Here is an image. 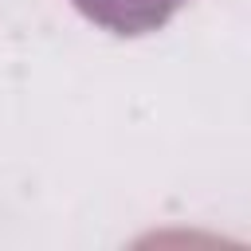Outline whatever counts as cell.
Instances as JSON below:
<instances>
[{
  "label": "cell",
  "mask_w": 251,
  "mask_h": 251,
  "mask_svg": "<svg viewBox=\"0 0 251 251\" xmlns=\"http://www.w3.org/2000/svg\"><path fill=\"white\" fill-rule=\"evenodd\" d=\"M71 4L114 35H145L165 27L188 0H71Z\"/></svg>",
  "instance_id": "cell-1"
}]
</instances>
